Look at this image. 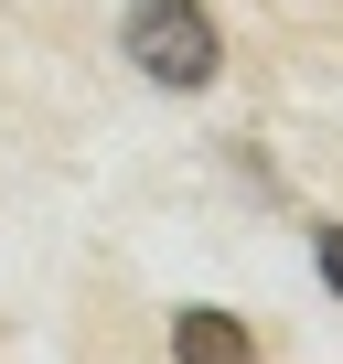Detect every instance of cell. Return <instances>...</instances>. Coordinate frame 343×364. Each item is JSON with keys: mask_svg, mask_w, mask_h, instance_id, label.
<instances>
[{"mask_svg": "<svg viewBox=\"0 0 343 364\" xmlns=\"http://www.w3.org/2000/svg\"><path fill=\"white\" fill-rule=\"evenodd\" d=\"M118 43H129V65H139L150 86H172V97L215 86V65H226V43H215V22H204V0H129Z\"/></svg>", "mask_w": 343, "mask_h": 364, "instance_id": "1", "label": "cell"}, {"mask_svg": "<svg viewBox=\"0 0 343 364\" xmlns=\"http://www.w3.org/2000/svg\"><path fill=\"white\" fill-rule=\"evenodd\" d=\"M172 353H183V364H258V332L236 321V311H172Z\"/></svg>", "mask_w": 343, "mask_h": 364, "instance_id": "2", "label": "cell"}, {"mask_svg": "<svg viewBox=\"0 0 343 364\" xmlns=\"http://www.w3.org/2000/svg\"><path fill=\"white\" fill-rule=\"evenodd\" d=\"M311 257H322V279H332V300H343V225H322V247H311Z\"/></svg>", "mask_w": 343, "mask_h": 364, "instance_id": "3", "label": "cell"}]
</instances>
